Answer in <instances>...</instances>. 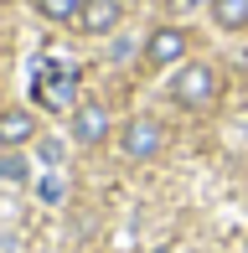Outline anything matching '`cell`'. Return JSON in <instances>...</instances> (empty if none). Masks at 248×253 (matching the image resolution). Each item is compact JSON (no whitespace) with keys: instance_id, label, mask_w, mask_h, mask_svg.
Returning <instances> with one entry per match:
<instances>
[{"instance_id":"obj_1","label":"cell","mask_w":248,"mask_h":253,"mask_svg":"<svg viewBox=\"0 0 248 253\" xmlns=\"http://www.w3.org/2000/svg\"><path fill=\"white\" fill-rule=\"evenodd\" d=\"M31 93H37L41 109H73L78 73L67 62H37V73H31Z\"/></svg>"},{"instance_id":"obj_2","label":"cell","mask_w":248,"mask_h":253,"mask_svg":"<svg viewBox=\"0 0 248 253\" xmlns=\"http://www.w3.org/2000/svg\"><path fill=\"white\" fill-rule=\"evenodd\" d=\"M171 98L181 103V109H207L212 98H217V73H212L207 62H191L176 73V83H171Z\"/></svg>"},{"instance_id":"obj_3","label":"cell","mask_w":248,"mask_h":253,"mask_svg":"<svg viewBox=\"0 0 248 253\" xmlns=\"http://www.w3.org/2000/svg\"><path fill=\"white\" fill-rule=\"evenodd\" d=\"M161 145H165V129H161L155 119H129V124H124V134H119V150L129 155V160L161 155Z\"/></svg>"},{"instance_id":"obj_4","label":"cell","mask_w":248,"mask_h":253,"mask_svg":"<svg viewBox=\"0 0 248 253\" xmlns=\"http://www.w3.org/2000/svg\"><path fill=\"white\" fill-rule=\"evenodd\" d=\"M181 52H186V31H176V26L150 31V42H145V62H150V67H171V62H181Z\"/></svg>"},{"instance_id":"obj_5","label":"cell","mask_w":248,"mask_h":253,"mask_svg":"<svg viewBox=\"0 0 248 253\" xmlns=\"http://www.w3.org/2000/svg\"><path fill=\"white\" fill-rule=\"evenodd\" d=\"M73 134H78V145H98L109 134V109H104V103H78Z\"/></svg>"},{"instance_id":"obj_6","label":"cell","mask_w":248,"mask_h":253,"mask_svg":"<svg viewBox=\"0 0 248 253\" xmlns=\"http://www.w3.org/2000/svg\"><path fill=\"white\" fill-rule=\"evenodd\" d=\"M78 26L88 31V37H104V31L119 26V0H83V10H78Z\"/></svg>"},{"instance_id":"obj_7","label":"cell","mask_w":248,"mask_h":253,"mask_svg":"<svg viewBox=\"0 0 248 253\" xmlns=\"http://www.w3.org/2000/svg\"><path fill=\"white\" fill-rule=\"evenodd\" d=\"M31 134H37V119H31L26 109H5L0 114V145H26Z\"/></svg>"},{"instance_id":"obj_8","label":"cell","mask_w":248,"mask_h":253,"mask_svg":"<svg viewBox=\"0 0 248 253\" xmlns=\"http://www.w3.org/2000/svg\"><path fill=\"white\" fill-rule=\"evenodd\" d=\"M212 21L222 31H243L248 26V0H212Z\"/></svg>"},{"instance_id":"obj_9","label":"cell","mask_w":248,"mask_h":253,"mask_svg":"<svg viewBox=\"0 0 248 253\" xmlns=\"http://www.w3.org/2000/svg\"><path fill=\"white\" fill-rule=\"evenodd\" d=\"M37 10H41L47 21H78L83 0H37Z\"/></svg>"},{"instance_id":"obj_10","label":"cell","mask_w":248,"mask_h":253,"mask_svg":"<svg viewBox=\"0 0 248 253\" xmlns=\"http://www.w3.org/2000/svg\"><path fill=\"white\" fill-rule=\"evenodd\" d=\"M0 181H26V160L5 155V160H0Z\"/></svg>"},{"instance_id":"obj_11","label":"cell","mask_w":248,"mask_h":253,"mask_svg":"<svg viewBox=\"0 0 248 253\" xmlns=\"http://www.w3.org/2000/svg\"><path fill=\"white\" fill-rule=\"evenodd\" d=\"M41 197H47V202H62V181L47 176V181H41Z\"/></svg>"},{"instance_id":"obj_12","label":"cell","mask_w":248,"mask_h":253,"mask_svg":"<svg viewBox=\"0 0 248 253\" xmlns=\"http://www.w3.org/2000/svg\"><path fill=\"white\" fill-rule=\"evenodd\" d=\"M41 160H47V166H57V160H62V145H57V140H41Z\"/></svg>"},{"instance_id":"obj_13","label":"cell","mask_w":248,"mask_h":253,"mask_svg":"<svg viewBox=\"0 0 248 253\" xmlns=\"http://www.w3.org/2000/svg\"><path fill=\"white\" fill-rule=\"evenodd\" d=\"M155 253H171V248H155Z\"/></svg>"},{"instance_id":"obj_14","label":"cell","mask_w":248,"mask_h":253,"mask_svg":"<svg viewBox=\"0 0 248 253\" xmlns=\"http://www.w3.org/2000/svg\"><path fill=\"white\" fill-rule=\"evenodd\" d=\"M0 114H5V109H0Z\"/></svg>"}]
</instances>
